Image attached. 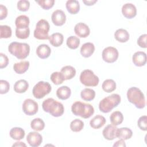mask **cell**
Wrapping results in <instances>:
<instances>
[{
	"instance_id": "cell-1",
	"label": "cell",
	"mask_w": 147,
	"mask_h": 147,
	"mask_svg": "<svg viewBox=\"0 0 147 147\" xmlns=\"http://www.w3.org/2000/svg\"><path fill=\"white\" fill-rule=\"evenodd\" d=\"M42 107L45 112L49 113L55 117L61 116L64 111L63 105L53 98L44 100L42 103Z\"/></svg>"
},
{
	"instance_id": "cell-2",
	"label": "cell",
	"mask_w": 147,
	"mask_h": 147,
	"mask_svg": "<svg viewBox=\"0 0 147 147\" xmlns=\"http://www.w3.org/2000/svg\"><path fill=\"white\" fill-rule=\"evenodd\" d=\"M71 111L75 115L84 119L89 118L94 113V109L91 104L80 101H76L72 104Z\"/></svg>"
},
{
	"instance_id": "cell-3",
	"label": "cell",
	"mask_w": 147,
	"mask_h": 147,
	"mask_svg": "<svg viewBox=\"0 0 147 147\" xmlns=\"http://www.w3.org/2000/svg\"><path fill=\"white\" fill-rule=\"evenodd\" d=\"M127 98L137 109H141L145 106V96L141 90L137 87H132L128 89L127 91Z\"/></svg>"
},
{
	"instance_id": "cell-4",
	"label": "cell",
	"mask_w": 147,
	"mask_h": 147,
	"mask_svg": "<svg viewBox=\"0 0 147 147\" xmlns=\"http://www.w3.org/2000/svg\"><path fill=\"white\" fill-rule=\"evenodd\" d=\"M9 52L18 59H24L30 52V46L26 43L12 42L8 46Z\"/></svg>"
},
{
	"instance_id": "cell-5",
	"label": "cell",
	"mask_w": 147,
	"mask_h": 147,
	"mask_svg": "<svg viewBox=\"0 0 147 147\" xmlns=\"http://www.w3.org/2000/svg\"><path fill=\"white\" fill-rule=\"evenodd\" d=\"M121 100V96L118 94H113L105 97L99 103V110L104 113H109L120 103Z\"/></svg>"
},
{
	"instance_id": "cell-6",
	"label": "cell",
	"mask_w": 147,
	"mask_h": 147,
	"mask_svg": "<svg viewBox=\"0 0 147 147\" xmlns=\"http://www.w3.org/2000/svg\"><path fill=\"white\" fill-rule=\"evenodd\" d=\"M50 29L49 22L44 20H40L36 25V29L34 30V37L38 40L49 39L48 33Z\"/></svg>"
},
{
	"instance_id": "cell-7",
	"label": "cell",
	"mask_w": 147,
	"mask_h": 147,
	"mask_svg": "<svg viewBox=\"0 0 147 147\" xmlns=\"http://www.w3.org/2000/svg\"><path fill=\"white\" fill-rule=\"evenodd\" d=\"M80 82L87 87H95L99 82V78L90 69L83 71L80 75Z\"/></svg>"
},
{
	"instance_id": "cell-8",
	"label": "cell",
	"mask_w": 147,
	"mask_h": 147,
	"mask_svg": "<svg viewBox=\"0 0 147 147\" xmlns=\"http://www.w3.org/2000/svg\"><path fill=\"white\" fill-rule=\"evenodd\" d=\"M51 90V86L48 82L40 81L33 87L32 93L34 98L41 99L48 95Z\"/></svg>"
},
{
	"instance_id": "cell-9",
	"label": "cell",
	"mask_w": 147,
	"mask_h": 147,
	"mask_svg": "<svg viewBox=\"0 0 147 147\" xmlns=\"http://www.w3.org/2000/svg\"><path fill=\"white\" fill-rule=\"evenodd\" d=\"M119 56L118 50L113 47H108L105 48L102 53L103 60L108 63L115 62Z\"/></svg>"
},
{
	"instance_id": "cell-10",
	"label": "cell",
	"mask_w": 147,
	"mask_h": 147,
	"mask_svg": "<svg viewBox=\"0 0 147 147\" xmlns=\"http://www.w3.org/2000/svg\"><path fill=\"white\" fill-rule=\"evenodd\" d=\"M22 111L27 115H33L38 110V103L32 99H25L22 103Z\"/></svg>"
},
{
	"instance_id": "cell-11",
	"label": "cell",
	"mask_w": 147,
	"mask_h": 147,
	"mask_svg": "<svg viewBox=\"0 0 147 147\" xmlns=\"http://www.w3.org/2000/svg\"><path fill=\"white\" fill-rule=\"evenodd\" d=\"M26 141L30 146L37 147L41 145L42 141V137L37 131H31L27 135Z\"/></svg>"
},
{
	"instance_id": "cell-12",
	"label": "cell",
	"mask_w": 147,
	"mask_h": 147,
	"mask_svg": "<svg viewBox=\"0 0 147 147\" xmlns=\"http://www.w3.org/2000/svg\"><path fill=\"white\" fill-rule=\"evenodd\" d=\"M52 21L56 26H62L66 21V16L65 13L61 10H56L54 11L51 16Z\"/></svg>"
},
{
	"instance_id": "cell-13",
	"label": "cell",
	"mask_w": 147,
	"mask_h": 147,
	"mask_svg": "<svg viewBox=\"0 0 147 147\" xmlns=\"http://www.w3.org/2000/svg\"><path fill=\"white\" fill-rule=\"evenodd\" d=\"M122 13L126 18H133L137 14L136 7L134 5L131 3H125L122 7Z\"/></svg>"
},
{
	"instance_id": "cell-14",
	"label": "cell",
	"mask_w": 147,
	"mask_h": 147,
	"mask_svg": "<svg viewBox=\"0 0 147 147\" xmlns=\"http://www.w3.org/2000/svg\"><path fill=\"white\" fill-rule=\"evenodd\" d=\"M74 32L78 37L82 38L87 37L90 33L89 27L87 25L83 22H79L75 25L74 27Z\"/></svg>"
},
{
	"instance_id": "cell-15",
	"label": "cell",
	"mask_w": 147,
	"mask_h": 147,
	"mask_svg": "<svg viewBox=\"0 0 147 147\" xmlns=\"http://www.w3.org/2000/svg\"><path fill=\"white\" fill-rule=\"evenodd\" d=\"M132 61L137 67L144 66L146 63V54L142 51L135 52L132 56Z\"/></svg>"
},
{
	"instance_id": "cell-16",
	"label": "cell",
	"mask_w": 147,
	"mask_h": 147,
	"mask_svg": "<svg viewBox=\"0 0 147 147\" xmlns=\"http://www.w3.org/2000/svg\"><path fill=\"white\" fill-rule=\"evenodd\" d=\"M117 127L113 125H107L102 131V134L104 138L107 140H113L117 138L116 134Z\"/></svg>"
},
{
	"instance_id": "cell-17",
	"label": "cell",
	"mask_w": 147,
	"mask_h": 147,
	"mask_svg": "<svg viewBox=\"0 0 147 147\" xmlns=\"http://www.w3.org/2000/svg\"><path fill=\"white\" fill-rule=\"evenodd\" d=\"M51 53V48L47 44H40L36 49V54L38 57L42 59L48 58Z\"/></svg>"
},
{
	"instance_id": "cell-18",
	"label": "cell",
	"mask_w": 147,
	"mask_h": 147,
	"mask_svg": "<svg viewBox=\"0 0 147 147\" xmlns=\"http://www.w3.org/2000/svg\"><path fill=\"white\" fill-rule=\"evenodd\" d=\"M95 51V46L92 42H86L80 48V54L84 57H90Z\"/></svg>"
},
{
	"instance_id": "cell-19",
	"label": "cell",
	"mask_w": 147,
	"mask_h": 147,
	"mask_svg": "<svg viewBox=\"0 0 147 147\" xmlns=\"http://www.w3.org/2000/svg\"><path fill=\"white\" fill-rule=\"evenodd\" d=\"M106 120L105 118L101 115H95L90 121V126L95 129H98L102 127L106 123Z\"/></svg>"
},
{
	"instance_id": "cell-20",
	"label": "cell",
	"mask_w": 147,
	"mask_h": 147,
	"mask_svg": "<svg viewBox=\"0 0 147 147\" xmlns=\"http://www.w3.org/2000/svg\"><path fill=\"white\" fill-rule=\"evenodd\" d=\"M30 23L29 18L25 15H21L18 16L15 20L16 28L25 29L29 28Z\"/></svg>"
},
{
	"instance_id": "cell-21",
	"label": "cell",
	"mask_w": 147,
	"mask_h": 147,
	"mask_svg": "<svg viewBox=\"0 0 147 147\" xmlns=\"http://www.w3.org/2000/svg\"><path fill=\"white\" fill-rule=\"evenodd\" d=\"M129 32L122 28L117 29L114 33V37L115 40L120 42H125L129 39Z\"/></svg>"
},
{
	"instance_id": "cell-22",
	"label": "cell",
	"mask_w": 147,
	"mask_h": 147,
	"mask_svg": "<svg viewBox=\"0 0 147 147\" xmlns=\"http://www.w3.org/2000/svg\"><path fill=\"white\" fill-rule=\"evenodd\" d=\"M71 94V89L66 86H63L57 88L56 91V96L61 100H66L68 99Z\"/></svg>"
},
{
	"instance_id": "cell-23",
	"label": "cell",
	"mask_w": 147,
	"mask_h": 147,
	"mask_svg": "<svg viewBox=\"0 0 147 147\" xmlns=\"http://www.w3.org/2000/svg\"><path fill=\"white\" fill-rule=\"evenodd\" d=\"M48 40L52 46L59 47L62 45L64 41V37L60 33H55L49 36Z\"/></svg>"
},
{
	"instance_id": "cell-24",
	"label": "cell",
	"mask_w": 147,
	"mask_h": 147,
	"mask_svg": "<svg viewBox=\"0 0 147 147\" xmlns=\"http://www.w3.org/2000/svg\"><path fill=\"white\" fill-rule=\"evenodd\" d=\"M132 136L133 132L128 127H124L117 129L116 134L117 138L126 140L130 139L132 137Z\"/></svg>"
},
{
	"instance_id": "cell-25",
	"label": "cell",
	"mask_w": 147,
	"mask_h": 147,
	"mask_svg": "<svg viewBox=\"0 0 147 147\" xmlns=\"http://www.w3.org/2000/svg\"><path fill=\"white\" fill-rule=\"evenodd\" d=\"M65 6L67 11L71 14H75L79 11L80 4L78 1L68 0L66 2Z\"/></svg>"
},
{
	"instance_id": "cell-26",
	"label": "cell",
	"mask_w": 147,
	"mask_h": 147,
	"mask_svg": "<svg viewBox=\"0 0 147 147\" xmlns=\"http://www.w3.org/2000/svg\"><path fill=\"white\" fill-rule=\"evenodd\" d=\"M60 72L63 75L64 80H69L76 75V69L72 66L66 65L61 69Z\"/></svg>"
},
{
	"instance_id": "cell-27",
	"label": "cell",
	"mask_w": 147,
	"mask_h": 147,
	"mask_svg": "<svg viewBox=\"0 0 147 147\" xmlns=\"http://www.w3.org/2000/svg\"><path fill=\"white\" fill-rule=\"evenodd\" d=\"M10 137L15 140H21L25 137V133L23 129L21 127H13L9 132Z\"/></svg>"
},
{
	"instance_id": "cell-28",
	"label": "cell",
	"mask_w": 147,
	"mask_h": 147,
	"mask_svg": "<svg viewBox=\"0 0 147 147\" xmlns=\"http://www.w3.org/2000/svg\"><path fill=\"white\" fill-rule=\"evenodd\" d=\"M29 87L28 82L24 79L17 80L14 85V90L17 93L22 94L25 92Z\"/></svg>"
},
{
	"instance_id": "cell-29",
	"label": "cell",
	"mask_w": 147,
	"mask_h": 147,
	"mask_svg": "<svg viewBox=\"0 0 147 147\" xmlns=\"http://www.w3.org/2000/svg\"><path fill=\"white\" fill-rule=\"evenodd\" d=\"M29 64L28 61H21L19 63H16L13 65V69L17 74H22L27 71Z\"/></svg>"
},
{
	"instance_id": "cell-30",
	"label": "cell",
	"mask_w": 147,
	"mask_h": 147,
	"mask_svg": "<svg viewBox=\"0 0 147 147\" xmlns=\"http://www.w3.org/2000/svg\"><path fill=\"white\" fill-rule=\"evenodd\" d=\"M110 121L113 125L117 126L121 124L123 121L122 113L119 111H115L111 113L110 116Z\"/></svg>"
},
{
	"instance_id": "cell-31",
	"label": "cell",
	"mask_w": 147,
	"mask_h": 147,
	"mask_svg": "<svg viewBox=\"0 0 147 147\" xmlns=\"http://www.w3.org/2000/svg\"><path fill=\"white\" fill-rule=\"evenodd\" d=\"M81 98L86 101H91L95 98V92L94 90L89 88L83 89L80 93Z\"/></svg>"
},
{
	"instance_id": "cell-32",
	"label": "cell",
	"mask_w": 147,
	"mask_h": 147,
	"mask_svg": "<svg viewBox=\"0 0 147 147\" xmlns=\"http://www.w3.org/2000/svg\"><path fill=\"white\" fill-rule=\"evenodd\" d=\"M103 90L107 93H110L114 91L116 88V83L111 79L105 80L102 85Z\"/></svg>"
},
{
	"instance_id": "cell-33",
	"label": "cell",
	"mask_w": 147,
	"mask_h": 147,
	"mask_svg": "<svg viewBox=\"0 0 147 147\" xmlns=\"http://www.w3.org/2000/svg\"><path fill=\"white\" fill-rule=\"evenodd\" d=\"M30 127L34 130L38 131H41L44 129L45 123L42 119L40 118H36L31 121Z\"/></svg>"
},
{
	"instance_id": "cell-34",
	"label": "cell",
	"mask_w": 147,
	"mask_h": 147,
	"mask_svg": "<svg viewBox=\"0 0 147 147\" xmlns=\"http://www.w3.org/2000/svg\"><path fill=\"white\" fill-rule=\"evenodd\" d=\"M80 39L75 36H71L67 39L66 41L67 45L71 49H75L78 48L80 45Z\"/></svg>"
},
{
	"instance_id": "cell-35",
	"label": "cell",
	"mask_w": 147,
	"mask_h": 147,
	"mask_svg": "<svg viewBox=\"0 0 147 147\" xmlns=\"http://www.w3.org/2000/svg\"><path fill=\"white\" fill-rule=\"evenodd\" d=\"M83 127L84 122L79 119H75L71 121L70 123V129L74 132L80 131Z\"/></svg>"
},
{
	"instance_id": "cell-36",
	"label": "cell",
	"mask_w": 147,
	"mask_h": 147,
	"mask_svg": "<svg viewBox=\"0 0 147 147\" xmlns=\"http://www.w3.org/2000/svg\"><path fill=\"white\" fill-rule=\"evenodd\" d=\"M50 79L55 85H59L65 80L63 75L60 72H53L50 76Z\"/></svg>"
},
{
	"instance_id": "cell-37",
	"label": "cell",
	"mask_w": 147,
	"mask_h": 147,
	"mask_svg": "<svg viewBox=\"0 0 147 147\" xmlns=\"http://www.w3.org/2000/svg\"><path fill=\"white\" fill-rule=\"evenodd\" d=\"M12 31L11 28L8 25L0 26V38H7L11 36Z\"/></svg>"
},
{
	"instance_id": "cell-38",
	"label": "cell",
	"mask_w": 147,
	"mask_h": 147,
	"mask_svg": "<svg viewBox=\"0 0 147 147\" xmlns=\"http://www.w3.org/2000/svg\"><path fill=\"white\" fill-rule=\"evenodd\" d=\"M30 34V29L29 28L25 29H16V36L17 38L20 39H26L28 38Z\"/></svg>"
},
{
	"instance_id": "cell-39",
	"label": "cell",
	"mask_w": 147,
	"mask_h": 147,
	"mask_svg": "<svg viewBox=\"0 0 147 147\" xmlns=\"http://www.w3.org/2000/svg\"><path fill=\"white\" fill-rule=\"evenodd\" d=\"M37 2L43 9L48 10L52 8L55 3L54 0H40L36 1Z\"/></svg>"
},
{
	"instance_id": "cell-40",
	"label": "cell",
	"mask_w": 147,
	"mask_h": 147,
	"mask_svg": "<svg viewBox=\"0 0 147 147\" xmlns=\"http://www.w3.org/2000/svg\"><path fill=\"white\" fill-rule=\"evenodd\" d=\"M30 7V2L27 0H20L17 2V9L21 11H26Z\"/></svg>"
},
{
	"instance_id": "cell-41",
	"label": "cell",
	"mask_w": 147,
	"mask_h": 147,
	"mask_svg": "<svg viewBox=\"0 0 147 147\" xmlns=\"http://www.w3.org/2000/svg\"><path fill=\"white\" fill-rule=\"evenodd\" d=\"M146 121H147L146 115H143L139 118L138 122H137V125H138V126L139 127V128L141 130L146 131V130H147Z\"/></svg>"
},
{
	"instance_id": "cell-42",
	"label": "cell",
	"mask_w": 147,
	"mask_h": 147,
	"mask_svg": "<svg viewBox=\"0 0 147 147\" xmlns=\"http://www.w3.org/2000/svg\"><path fill=\"white\" fill-rule=\"evenodd\" d=\"M10 89V84L9 82L5 80H0V94H6Z\"/></svg>"
},
{
	"instance_id": "cell-43",
	"label": "cell",
	"mask_w": 147,
	"mask_h": 147,
	"mask_svg": "<svg viewBox=\"0 0 147 147\" xmlns=\"http://www.w3.org/2000/svg\"><path fill=\"white\" fill-rule=\"evenodd\" d=\"M146 38H147V34H143L138 37V38L137 40V44L141 48H146L147 47Z\"/></svg>"
},
{
	"instance_id": "cell-44",
	"label": "cell",
	"mask_w": 147,
	"mask_h": 147,
	"mask_svg": "<svg viewBox=\"0 0 147 147\" xmlns=\"http://www.w3.org/2000/svg\"><path fill=\"white\" fill-rule=\"evenodd\" d=\"M0 68L2 69L7 67L9 63V59L7 56L3 53H0Z\"/></svg>"
},
{
	"instance_id": "cell-45",
	"label": "cell",
	"mask_w": 147,
	"mask_h": 147,
	"mask_svg": "<svg viewBox=\"0 0 147 147\" xmlns=\"http://www.w3.org/2000/svg\"><path fill=\"white\" fill-rule=\"evenodd\" d=\"M7 16V9L3 5H0V20L5 19Z\"/></svg>"
},
{
	"instance_id": "cell-46",
	"label": "cell",
	"mask_w": 147,
	"mask_h": 147,
	"mask_svg": "<svg viewBox=\"0 0 147 147\" xmlns=\"http://www.w3.org/2000/svg\"><path fill=\"white\" fill-rule=\"evenodd\" d=\"M113 146H126V144L125 143V140L122 139H119L113 145Z\"/></svg>"
},
{
	"instance_id": "cell-47",
	"label": "cell",
	"mask_w": 147,
	"mask_h": 147,
	"mask_svg": "<svg viewBox=\"0 0 147 147\" xmlns=\"http://www.w3.org/2000/svg\"><path fill=\"white\" fill-rule=\"evenodd\" d=\"M97 2V0H91V1H83V2L87 6H91L93 5L95 3H96Z\"/></svg>"
},
{
	"instance_id": "cell-48",
	"label": "cell",
	"mask_w": 147,
	"mask_h": 147,
	"mask_svg": "<svg viewBox=\"0 0 147 147\" xmlns=\"http://www.w3.org/2000/svg\"><path fill=\"white\" fill-rule=\"evenodd\" d=\"M13 146H26V145L24 144L23 142L18 141L15 142V144L13 145Z\"/></svg>"
}]
</instances>
